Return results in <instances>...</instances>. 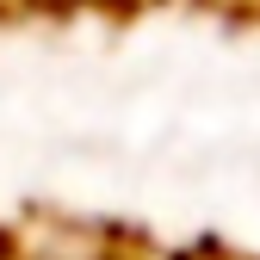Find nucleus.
Instances as JSON below:
<instances>
[{
  "instance_id": "f257e3e1",
  "label": "nucleus",
  "mask_w": 260,
  "mask_h": 260,
  "mask_svg": "<svg viewBox=\"0 0 260 260\" xmlns=\"http://www.w3.org/2000/svg\"><path fill=\"white\" fill-rule=\"evenodd\" d=\"M62 7H81V0H62Z\"/></svg>"
}]
</instances>
